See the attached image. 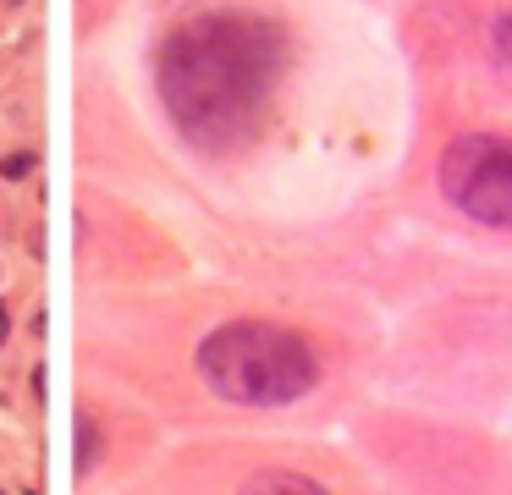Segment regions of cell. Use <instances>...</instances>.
<instances>
[{"instance_id":"1","label":"cell","mask_w":512,"mask_h":495,"mask_svg":"<svg viewBox=\"0 0 512 495\" xmlns=\"http://www.w3.org/2000/svg\"><path fill=\"white\" fill-rule=\"evenodd\" d=\"M287 66L276 22L248 11H204L160 39L155 83L171 121L199 149H232L259 127Z\"/></svg>"},{"instance_id":"4","label":"cell","mask_w":512,"mask_h":495,"mask_svg":"<svg viewBox=\"0 0 512 495\" xmlns=\"http://www.w3.org/2000/svg\"><path fill=\"white\" fill-rule=\"evenodd\" d=\"M237 495H331L320 479H309V473H287V468H265L254 473V479L243 484Z\"/></svg>"},{"instance_id":"7","label":"cell","mask_w":512,"mask_h":495,"mask_svg":"<svg viewBox=\"0 0 512 495\" xmlns=\"http://www.w3.org/2000/svg\"><path fill=\"white\" fill-rule=\"evenodd\" d=\"M28 171H34V154H23V149L0 154V176H6V182H23Z\"/></svg>"},{"instance_id":"6","label":"cell","mask_w":512,"mask_h":495,"mask_svg":"<svg viewBox=\"0 0 512 495\" xmlns=\"http://www.w3.org/2000/svg\"><path fill=\"white\" fill-rule=\"evenodd\" d=\"M490 50H496L501 72L512 77V11H501V17H496V28H490Z\"/></svg>"},{"instance_id":"3","label":"cell","mask_w":512,"mask_h":495,"mask_svg":"<svg viewBox=\"0 0 512 495\" xmlns=\"http://www.w3.org/2000/svg\"><path fill=\"white\" fill-rule=\"evenodd\" d=\"M441 193L479 226H512V138L463 132L441 154Z\"/></svg>"},{"instance_id":"5","label":"cell","mask_w":512,"mask_h":495,"mask_svg":"<svg viewBox=\"0 0 512 495\" xmlns=\"http://www.w3.org/2000/svg\"><path fill=\"white\" fill-rule=\"evenodd\" d=\"M72 435H78V462H72V468H78V473H94V462H100V451H105L100 418H94L89 407H78V413H72Z\"/></svg>"},{"instance_id":"8","label":"cell","mask_w":512,"mask_h":495,"mask_svg":"<svg viewBox=\"0 0 512 495\" xmlns=\"http://www.w3.org/2000/svg\"><path fill=\"white\" fill-rule=\"evenodd\" d=\"M6 336H12V314L0 308V347H6Z\"/></svg>"},{"instance_id":"2","label":"cell","mask_w":512,"mask_h":495,"mask_svg":"<svg viewBox=\"0 0 512 495\" xmlns=\"http://www.w3.org/2000/svg\"><path fill=\"white\" fill-rule=\"evenodd\" d=\"M199 374L221 402L237 407H287L314 391L320 358L287 325L270 319H226L199 341Z\"/></svg>"}]
</instances>
